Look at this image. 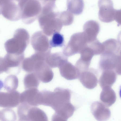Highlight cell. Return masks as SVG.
<instances>
[{
  "instance_id": "cell-33",
  "label": "cell",
  "mask_w": 121,
  "mask_h": 121,
  "mask_svg": "<svg viewBox=\"0 0 121 121\" xmlns=\"http://www.w3.org/2000/svg\"><path fill=\"white\" fill-rule=\"evenodd\" d=\"M41 3L48 1H52L51 0H38Z\"/></svg>"
},
{
  "instance_id": "cell-14",
  "label": "cell",
  "mask_w": 121,
  "mask_h": 121,
  "mask_svg": "<svg viewBox=\"0 0 121 121\" xmlns=\"http://www.w3.org/2000/svg\"><path fill=\"white\" fill-rule=\"evenodd\" d=\"M20 94L16 91L0 92V107L10 108L17 107L20 103Z\"/></svg>"
},
{
  "instance_id": "cell-6",
  "label": "cell",
  "mask_w": 121,
  "mask_h": 121,
  "mask_svg": "<svg viewBox=\"0 0 121 121\" xmlns=\"http://www.w3.org/2000/svg\"><path fill=\"white\" fill-rule=\"evenodd\" d=\"M88 41L84 32L75 33L71 36L69 42L64 47L63 53L66 56L79 53Z\"/></svg>"
},
{
  "instance_id": "cell-26",
  "label": "cell",
  "mask_w": 121,
  "mask_h": 121,
  "mask_svg": "<svg viewBox=\"0 0 121 121\" xmlns=\"http://www.w3.org/2000/svg\"><path fill=\"white\" fill-rule=\"evenodd\" d=\"M18 85V80L17 77L14 75H10L5 79L4 83V88L8 92L16 91Z\"/></svg>"
},
{
  "instance_id": "cell-34",
  "label": "cell",
  "mask_w": 121,
  "mask_h": 121,
  "mask_svg": "<svg viewBox=\"0 0 121 121\" xmlns=\"http://www.w3.org/2000/svg\"><path fill=\"white\" fill-rule=\"evenodd\" d=\"M15 1H16L18 3L22 0H14Z\"/></svg>"
},
{
  "instance_id": "cell-32",
  "label": "cell",
  "mask_w": 121,
  "mask_h": 121,
  "mask_svg": "<svg viewBox=\"0 0 121 121\" xmlns=\"http://www.w3.org/2000/svg\"><path fill=\"white\" fill-rule=\"evenodd\" d=\"M4 86V83L2 81L0 80V90Z\"/></svg>"
},
{
  "instance_id": "cell-9",
  "label": "cell",
  "mask_w": 121,
  "mask_h": 121,
  "mask_svg": "<svg viewBox=\"0 0 121 121\" xmlns=\"http://www.w3.org/2000/svg\"><path fill=\"white\" fill-rule=\"evenodd\" d=\"M31 43L35 52L41 54L46 57L50 53L51 48L48 38L42 31L35 33L32 35Z\"/></svg>"
},
{
  "instance_id": "cell-3",
  "label": "cell",
  "mask_w": 121,
  "mask_h": 121,
  "mask_svg": "<svg viewBox=\"0 0 121 121\" xmlns=\"http://www.w3.org/2000/svg\"><path fill=\"white\" fill-rule=\"evenodd\" d=\"M21 12V19L27 24L32 23L38 18L42 9L38 0H22L18 3Z\"/></svg>"
},
{
  "instance_id": "cell-31",
  "label": "cell",
  "mask_w": 121,
  "mask_h": 121,
  "mask_svg": "<svg viewBox=\"0 0 121 121\" xmlns=\"http://www.w3.org/2000/svg\"><path fill=\"white\" fill-rule=\"evenodd\" d=\"M9 0H0V15L1 13L2 8L3 5L5 3Z\"/></svg>"
},
{
  "instance_id": "cell-11",
  "label": "cell",
  "mask_w": 121,
  "mask_h": 121,
  "mask_svg": "<svg viewBox=\"0 0 121 121\" xmlns=\"http://www.w3.org/2000/svg\"><path fill=\"white\" fill-rule=\"evenodd\" d=\"M46 57L43 54L35 52L23 60L22 63L23 69L28 73L35 72L45 63Z\"/></svg>"
},
{
  "instance_id": "cell-12",
  "label": "cell",
  "mask_w": 121,
  "mask_h": 121,
  "mask_svg": "<svg viewBox=\"0 0 121 121\" xmlns=\"http://www.w3.org/2000/svg\"><path fill=\"white\" fill-rule=\"evenodd\" d=\"M15 1L13 0L7 1L4 4L1 9V13L3 16L11 21H16L21 19L20 9Z\"/></svg>"
},
{
  "instance_id": "cell-28",
  "label": "cell",
  "mask_w": 121,
  "mask_h": 121,
  "mask_svg": "<svg viewBox=\"0 0 121 121\" xmlns=\"http://www.w3.org/2000/svg\"><path fill=\"white\" fill-rule=\"evenodd\" d=\"M58 17L63 25L65 26L70 25L74 20L73 14L68 10L59 12Z\"/></svg>"
},
{
  "instance_id": "cell-30",
  "label": "cell",
  "mask_w": 121,
  "mask_h": 121,
  "mask_svg": "<svg viewBox=\"0 0 121 121\" xmlns=\"http://www.w3.org/2000/svg\"><path fill=\"white\" fill-rule=\"evenodd\" d=\"M6 68L4 58L0 57V74L5 72Z\"/></svg>"
},
{
  "instance_id": "cell-10",
  "label": "cell",
  "mask_w": 121,
  "mask_h": 121,
  "mask_svg": "<svg viewBox=\"0 0 121 121\" xmlns=\"http://www.w3.org/2000/svg\"><path fill=\"white\" fill-rule=\"evenodd\" d=\"M24 57V54H17L7 53L4 58L6 68L5 72L14 74H18Z\"/></svg>"
},
{
  "instance_id": "cell-17",
  "label": "cell",
  "mask_w": 121,
  "mask_h": 121,
  "mask_svg": "<svg viewBox=\"0 0 121 121\" xmlns=\"http://www.w3.org/2000/svg\"><path fill=\"white\" fill-rule=\"evenodd\" d=\"M95 72L93 69H88L80 73L78 78L86 88L92 89L97 86L98 80Z\"/></svg>"
},
{
  "instance_id": "cell-15",
  "label": "cell",
  "mask_w": 121,
  "mask_h": 121,
  "mask_svg": "<svg viewBox=\"0 0 121 121\" xmlns=\"http://www.w3.org/2000/svg\"><path fill=\"white\" fill-rule=\"evenodd\" d=\"M108 107L102 103L96 101L91 105V111L97 120L105 121L109 119L111 115L110 111Z\"/></svg>"
},
{
  "instance_id": "cell-19",
  "label": "cell",
  "mask_w": 121,
  "mask_h": 121,
  "mask_svg": "<svg viewBox=\"0 0 121 121\" xmlns=\"http://www.w3.org/2000/svg\"><path fill=\"white\" fill-rule=\"evenodd\" d=\"M68 61L67 56L61 52L50 53L45 58L46 64L50 68L59 67Z\"/></svg>"
},
{
  "instance_id": "cell-25",
  "label": "cell",
  "mask_w": 121,
  "mask_h": 121,
  "mask_svg": "<svg viewBox=\"0 0 121 121\" xmlns=\"http://www.w3.org/2000/svg\"><path fill=\"white\" fill-rule=\"evenodd\" d=\"M40 82V80L33 72L26 74L23 80L24 84L26 90L37 88Z\"/></svg>"
},
{
  "instance_id": "cell-13",
  "label": "cell",
  "mask_w": 121,
  "mask_h": 121,
  "mask_svg": "<svg viewBox=\"0 0 121 121\" xmlns=\"http://www.w3.org/2000/svg\"><path fill=\"white\" fill-rule=\"evenodd\" d=\"M41 94L37 88L26 90L20 94V103H25L33 106L41 105Z\"/></svg>"
},
{
  "instance_id": "cell-35",
  "label": "cell",
  "mask_w": 121,
  "mask_h": 121,
  "mask_svg": "<svg viewBox=\"0 0 121 121\" xmlns=\"http://www.w3.org/2000/svg\"></svg>"
},
{
  "instance_id": "cell-5",
  "label": "cell",
  "mask_w": 121,
  "mask_h": 121,
  "mask_svg": "<svg viewBox=\"0 0 121 121\" xmlns=\"http://www.w3.org/2000/svg\"><path fill=\"white\" fill-rule=\"evenodd\" d=\"M98 5L99 9V18L101 21L109 23L114 20L117 22L120 20L121 10L114 8L112 0H99Z\"/></svg>"
},
{
  "instance_id": "cell-18",
  "label": "cell",
  "mask_w": 121,
  "mask_h": 121,
  "mask_svg": "<svg viewBox=\"0 0 121 121\" xmlns=\"http://www.w3.org/2000/svg\"><path fill=\"white\" fill-rule=\"evenodd\" d=\"M59 68L61 75L67 80H73L79 77L80 73L79 71L68 61L63 64Z\"/></svg>"
},
{
  "instance_id": "cell-24",
  "label": "cell",
  "mask_w": 121,
  "mask_h": 121,
  "mask_svg": "<svg viewBox=\"0 0 121 121\" xmlns=\"http://www.w3.org/2000/svg\"><path fill=\"white\" fill-rule=\"evenodd\" d=\"M84 6L83 0H67V10L75 15H79L82 13Z\"/></svg>"
},
{
  "instance_id": "cell-1",
  "label": "cell",
  "mask_w": 121,
  "mask_h": 121,
  "mask_svg": "<svg viewBox=\"0 0 121 121\" xmlns=\"http://www.w3.org/2000/svg\"><path fill=\"white\" fill-rule=\"evenodd\" d=\"M30 39L29 33L26 29L18 28L15 31L13 37L7 40L4 47L7 53L17 54H23L28 45Z\"/></svg>"
},
{
  "instance_id": "cell-20",
  "label": "cell",
  "mask_w": 121,
  "mask_h": 121,
  "mask_svg": "<svg viewBox=\"0 0 121 121\" xmlns=\"http://www.w3.org/2000/svg\"><path fill=\"white\" fill-rule=\"evenodd\" d=\"M116 73L114 70L104 71L99 79V84L102 89L111 87L116 81Z\"/></svg>"
},
{
  "instance_id": "cell-4",
  "label": "cell",
  "mask_w": 121,
  "mask_h": 121,
  "mask_svg": "<svg viewBox=\"0 0 121 121\" xmlns=\"http://www.w3.org/2000/svg\"><path fill=\"white\" fill-rule=\"evenodd\" d=\"M17 112L20 121H48V117L44 111L26 103H21L18 107Z\"/></svg>"
},
{
  "instance_id": "cell-16",
  "label": "cell",
  "mask_w": 121,
  "mask_h": 121,
  "mask_svg": "<svg viewBox=\"0 0 121 121\" xmlns=\"http://www.w3.org/2000/svg\"><path fill=\"white\" fill-rule=\"evenodd\" d=\"M75 110V107L70 102L66 103L55 110L52 121H67L72 116Z\"/></svg>"
},
{
  "instance_id": "cell-29",
  "label": "cell",
  "mask_w": 121,
  "mask_h": 121,
  "mask_svg": "<svg viewBox=\"0 0 121 121\" xmlns=\"http://www.w3.org/2000/svg\"><path fill=\"white\" fill-rule=\"evenodd\" d=\"M17 119L15 112L12 109L6 108L0 111V120L2 121H15Z\"/></svg>"
},
{
  "instance_id": "cell-21",
  "label": "cell",
  "mask_w": 121,
  "mask_h": 121,
  "mask_svg": "<svg viewBox=\"0 0 121 121\" xmlns=\"http://www.w3.org/2000/svg\"><path fill=\"white\" fill-rule=\"evenodd\" d=\"M33 72L35 73L40 81L43 83L50 82L53 77V72L51 68L46 63Z\"/></svg>"
},
{
  "instance_id": "cell-22",
  "label": "cell",
  "mask_w": 121,
  "mask_h": 121,
  "mask_svg": "<svg viewBox=\"0 0 121 121\" xmlns=\"http://www.w3.org/2000/svg\"><path fill=\"white\" fill-rule=\"evenodd\" d=\"M116 99V94L111 87L102 88L100 95V99L102 103L108 107L114 104Z\"/></svg>"
},
{
  "instance_id": "cell-27",
  "label": "cell",
  "mask_w": 121,
  "mask_h": 121,
  "mask_svg": "<svg viewBox=\"0 0 121 121\" xmlns=\"http://www.w3.org/2000/svg\"><path fill=\"white\" fill-rule=\"evenodd\" d=\"M63 35L59 32H57L52 35V38L49 41V43L51 48L62 47L64 44Z\"/></svg>"
},
{
  "instance_id": "cell-8",
  "label": "cell",
  "mask_w": 121,
  "mask_h": 121,
  "mask_svg": "<svg viewBox=\"0 0 121 121\" xmlns=\"http://www.w3.org/2000/svg\"><path fill=\"white\" fill-rule=\"evenodd\" d=\"M71 91L70 90L57 87L53 92L50 91L48 98V106L54 110L65 104L70 102Z\"/></svg>"
},
{
  "instance_id": "cell-2",
  "label": "cell",
  "mask_w": 121,
  "mask_h": 121,
  "mask_svg": "<svg viewBox=\"0 0 121 121\" xmlns=\"http://www.w3.org/2000/svg\"><path fill=\"white\" fill-rule=\"evenodd\" d=\"M59 13L51 10L42 12L39 16L40 26L47 36H51L61 30L63 25L58 17Z\"/></svg>"
},
{
  "instance_id": "cell-7",
  "label": "cell",
  "mask_w": 121,
  "mask_h": 121,
  "mask_svg": "<svg viewBox=\"0 0 121 121\" xmlns=\"http://www.w3.org/2000/svg\"><path fill=\"white\" fill-rule=\"evenodd\" d=\"M120 53L104 52L101 53L99 63L102 71L113 70L118 75L121 74Z\"/></svg>"
},
{
  "instance_id": "cell-23",
  "label": "cell",
  "mask_w": 121,
  "mask_h": 121,
  "mask_svg": "<svg viewBox=\"0 0 121 121\" xmlns=\"http://www.w3.org/2000/svg\"><path fill=\"white\" fill-rule=\"evenodd\" d=\"M99 25L97 22L91 20L86 22L83 26L84 32L91 40L96 39L99 30Z\"/></svg>"
}]
</instances>
